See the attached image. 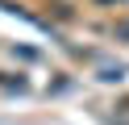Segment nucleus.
Wrapping results in <instances>:
<instances>
[]
</instances>
